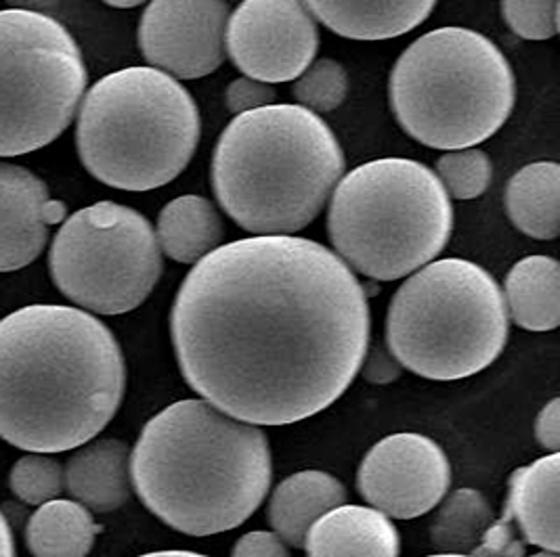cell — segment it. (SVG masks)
Segmentation results:
<instances>
[{"instance_id": "6da1fadb", "label": "cell", "mask_w": 560, "mask_h": 557, "mask_svg": "<svg viewBox=\"0 0 560 557\" xmlns=\"http://www.w3.org/2000/svg\"><path fill=\"white\" fill-rule=\"evenodd\" d=\"M171 331L183 378L205 401L253 426H288L328 408L355 380L370 306L326 246L255 235L196 262Z\"/></svg>"}, {"instance_id": "7a4b0ae2", "label": "cell", "mask_w": 560, "mask_h": 557, "mask_svg": "<svg viewBox=\"0 0 560 557\" xmlns=\"http://www.w3.org/2000/svg\"><path fill=\"white\" fill-rule=\"evenodd\" d=\"M120 344L77 306H24L0 319V438L27 453H66L118 413Z\"/></svg>"}, {"instance_id": "3957f363", "label": "cell", "mask_w": 560, "mask_h": 557, "mask_svg": "<svg viewBox=\"0 0 560 557\" xmlns=\"http://www.w3.org/2000/svg\"><path fill=\"white\" fill-rule=\"evenodd\" d=\"M130 481L171 529L208 536L244 524L271 486V451L258 426L189 399L166 406L130 453Z\"/></svg>"}, {"instance_id": "277c9868", "label": "cell", "mask_w": 560, "mask_h": 557, "mask_svg": "<svg viewBox=\"0 0 560 557\" xmlns=\"http://www.w3.org/2000/svg\"><path fill=\"white\" fill-rule=\"evenodd\" d=\"M345 153L322 116L292 103L240 114L219 137L212 189L237 227L292 235L330 202Z\"/></svg>"}, {"instance_id": "5b68a950", "label": "cell", "mask_w": 560, "mask_h": 557, "mask_svg": "<svg viewBox=\"0 0 560 557\" xmlns=\"http://www.w3.org/2000/svg\"><path fill=\"white\" fill-rule=\"evenodd\" d=\"M200 109L191 93L150 66L103 76L78 114L82 166L120 191H152L173 182L200 143Z\"/></svg>"}, {"instance_id": "8992f818", "label": "cell", "mask_w": 560, "mask_h": 557, "mask_svg": "<svg viewBox=\"0 0 560 557\" xmlns=\"http://www.w3.org/2000/svg\"><path fill=\"white\" fill-rule=\"evenodd\" d=\"M388 95L411 139L456 152L477 147L509 122L516 82L506 55L481 32L439 27L397 59Z\"/></svg>"}, {"instance_id": "52a82bcc", "label": "cell", "mask_w": 560, "mask_h": 557, "mask_svg": "<svg viewBox=\"0 0 560 557\" xmlns=\"http://www.w3.org/2000/svg\"><path fill=\"white\" fill-rule=\"evenodd\" d=\"M452 230L454 208L443 182L413 159L365 162L340 178L331 193V246L365 277H408L445 250Z\"/></svg>"}, {"instance_id": "ba28073f", "label": "cell", "mask_w": 560, "mask_h": 557, "mask_svg": "<svg viewBox=\"0 0 560 557\" xmlns=\"http://www.w3.org/2000/svg\"><path fill=\"white\" fill-rule=\"evenodd\" d=\"M509 340V310L483 266L443 258L418 269L393 296L386 348L427 380H462L487 369Z\"/></svg>"}, {"instance_id": "9c48e42d", "label": "cell", "mask_w": 560, "mask_h": 557, "mask_svg": "<svg viewBox=\"0 0 560 557\" xmlns=\"http://www.w3.org/2000/svg\"><path fill=\"white\" fill-rule=\"evenodd\" d=\"M86 80L74 36L51 15L0 11V157L57 141L77 116Z\"/></svg>"}, {"instance_id": "30bf717a", "label": "cell", "mask_w": 560, "mask_h": 557, "mask_svg": "<svg viewBox=\"0 0 560 557\" xmlns=\"http://www.w3.org/2000/svg\"><path fill=\"white\" fill-rule=\"evenodd\" d=\"M57 289L86 312L125 315L162 277L152 223L122 203L100 202L66 216L49 252Z\"/></svg>"}, {"instance_id": "8fae6325", "label": "cell", "mask_w": 560, "mask_h": 557, "mask_svg": "<svg viewBox=\"0 0 560 557\" xmlns=\"http://www.w3.org/2000/svg\"><path fill=\"white\" fill-rule=\"evenodd\" d=\"M317 22L303 0H242L230 13L225 52L248 78L292 82L315 61Z\"/></svg>"}, {"instance_id": "7c38bea8", "label": "cell", "mask_w": 560, "mask_h": 557, "mask_svg": "<svg viewBox=\"0 0 560 557\" xmlns=\"http://www.w3.org/2000/svg\"><path fill=\"white\" fill-rule=\"evenodd\" d=\"M452 467L443 449L422 434H393L374 445L359 467L361 497L384 515L420 518L443 501Z\"/></svg>"}, {"instance_id": "4fadbf2b", "label": "cell", "mask_w": 560, "mask_h": 557, "mask_svg": "<svg viewBox=\"0 0 560 557\" xmlns=\"http://www.w3.org/2000/svg\"><path fill=\"white\" fill-rule=\"evenodd\" d=\"M225 0H152L141 15L139 49L150 68L198 80L225 61Z\"/></svg>"}, {"instance_id": "5bb4252c", "label": "cell", "mask_w": 560, "mask_h": 557, "mask_svg": "<svg viewBox=\"0 0 560 557\" xmlns=\"http://www.w3.org/2000/svg\"><path fill=\"white\" fill-rule=\"evenodd\" d=\"M66 205L22 166L0 162V273L32 264L49 241V227L63 223Z\"/></svg>"}, {"instance_id": "9a60e30c", "label": "cell", "mask_w": 560, "mask_h": 557, "mask_svg": "<svg viewBox=\"0 0 560 557\" xmlns=\"http://www.w3.org/2000/svg\"><path fill=\"white\" fill-rule=\"evenodd\" d=\"M311 15L351 40H388L422 26L436 0H303Z\"/></svg>"}, {"instance_id": "2e32d148", "label": "cell", "mask_w": 560, "mask_h": 557, "mask_svg": "<svg viewBox=\"0 0 560 557\" xmlns=\"http://www.w3.org/2000/svg\"><path fill=\"white\" fill-rule=\"evenodd\" d=\"M306 557H399V532L374 507L338 506L306 532Z\"/></svg>"}, {"instance_id": "e0dca14e", "label": "cell", "mask_w": 560, "mask_h": 557, "mask_svg": "<svg viewBox=\"0 0 560 557\" xmlns=\"http://www.w3.org/2000/svg\"><path fill=\"white\" fill-rule=\"evenodd\" d=\"M63 472L66 490L89 511H114L130 497V451L118 438L89 440L78 447Z\"/></svg>"}, {"instance_id": "ac0fdd59", "label": "cell", "mask_w": 560, "mask_h": 557, "mask_svg": "<svg viewBox=\"0 0 560 557\" xmlns=\"http://www.w3.org/2000/svg\"><path fill=\"white\" fill-rule=\"evenodd\" d=\"M559 453H550L512 474L506 515L525 543L557 552L559 532Z\"/></svg>"}, {"instance_id": "d6986e66", "label": "cell", "mask_w": 560, "mask_h": 557, "mask_svg": "<svg viewBox=\"0 0 560 557\" xmlns=\"http://www.w3.org/2000/svg\"><path fill=\"white\" fill-rule=\"evenodd\" d=\"M347 490L330 474L305 470L281 482L269 503V522L285 545L303 547L306 532L331 511L342 506Z\"/></svg>"}, {"instance_id": "ffe728a7", "label": "cell", "mask_w": 560, "mask_h": 557, "mask_svg": "<svg viewBox=\"0 0 560 557\" xmlns=\"http://www.w3.org/2000/svg\"><path fill=\"white\" fill-rule=\"evenodd\" d=\"M512 321L529 331L557 330L560 323V266L550 256L518 260L504 283Z\"/></svg>"}, {"instance_id": "44dd1931", "label": "cell", "mask_w": 560, "mask_h": 557, "mask_svg": "<svg viewBox=\"0 0 560 557\" xmlns=\"http://www.w3.org/2000/svg\"><path fill=\"white\" fill-rule=\"evenodd\" d=\"M506 212L521 233L548 241L560 233V166L534 162L523 166L506 185Z\"/></svg>"}, {"instance_id": "7402d4cb", "label": "cell", "mask_w": 560, "mask_h": 557, "mask_svg": "<svg viewBox=\"0 0 560 557\" xmlns=\"http://www.w3.org/2000/svg\"><path fill=\"white\" fill-rule=\"evenodd\" d=\"M155 239L162 253L175 262L196 264L221 246L223 223L210 200L180 195L162 208Z\"/></svg>"}, {"instance_id": "603a6c76", "label": "cell", "mask_w": 560, "mask_h": 557, "mask_svg": "<svg viewBox=\"0 0 560 557\" xmlns=\"http://www.w3.org/2000/svg\"><path fill=\"white\" fill-rule=\"evenodd\" d=\"M102 526L93 513L74 499H52L36 507L26 529V543L34 557H86Z\"/></svg>"}, {"instance_id": "cb8c5ba5", "label": "cell", "mask_w": 560, "mask_h": 557, "mask_svg": "<svg viewBox=\"0 0 560 557\" xmlns=\"http://www.w3.org/2000/svg\"><path fill=\"white\" fill-rule=\"evenodd\" d=\"M493 522L491 507L475 488H459L441 506L431 526V541L439 554L472 556Z\"/></svg>"}, {"instance_id": "d4e9b609", "label": "cell", "mask_w": 560, "mask_h": 557, "mask_svg": "<svg viewBox=\"0 0 560 557\" xmlns=\"http://www.w3.org/2000/svg\"><path fill=\"white\" fill-rule=\"evenodd\" d=\"M9 484L20 501L40 507L61 497L66 490V472L49 453H27L13 463Z\"/></svg>"}, {"instance_id": "484cf974", "label": "cell", "mask_w": 560, "mask_h": 557, "mask_svg": "<svg viewBox=\"0 0 560 557\" xmlns=\"http://www.w3.org/2000/svg\"><path fill=\"white\" fill-rule=\"evenodd\" d=\"M349 93V74L336 59L313 61L292 86V95L301 107L322 116L338 109Z\"/></svg>"}, {"instance_id": "4316f807", "label": "cell", "mask_w": 560, "mask_h": 557, "mask_svg": "<svg viewBox=\"0 0 560 557\" xmlns=\"http://www.w3.org/2000/svg\"><path fill=\"white\" fill-rule=\"evenodd\" d=\"M434 175L443 182L450 198L466 202L481 198L487 191L493 177V164L491 157L477 147L456 150L436 159Z\"/></svg>"}, {"instance_id": "83f0119b", "label": "cell", "mask_w": 560, "mask_h": 557, "mask_svg": "<svg viewBox=\"0 0 560 557\" xmlns=\"http://www.w3.org/2000/svg\"><path fill=\"white\" fill-rule=\"evenodd\" d=\"M560 0H502L506 26L525 40H550L559 34Z\"/></svg>"}, {"instance_id": "f1b7e54d", "label": "cell", "mask_w": 560, "mask_h": 557, "mask_svg": "<svg viewBox=\"0 0 560 557\" xmlns=\"http://www.w3.org/2000/svg\"><path fill=\"white\" fill-rule=\"evenodd\" d=\"M475 557H523L525 556V538L521 536L514 522L504 513L491 526L472 552Z\"/></svg>"}, {"instance_id": "f546056e", "label": "cell", "mask_w": 560, "mask_h": 557, "mask_svg": "<svg viewBox=\"0 0 560 557\" xmlns=\"http://www.w3.org/2000/svg\"><path fill=\"white\" fill-rule=\"evenodd\" d=\"M276 99H278L276 88L267 82L255 80V78H235L225 91V103L233 116L273 105Z\"/></svg>"}, {"instance_id": "4dcf8cb0", "label": "cell", "mask_w": 560, "mask_h": 557, "mask_svg": "<svg viewBox=\"0 0 560 557\" xmlns=\"http://www.w3.org/2000/svg\"><path fill=\"white\" fill-rule=\"evenodd\" d=\"M231 557H290L288 547L281 541L276 532L256 531L244 534L233 552Z\"/></svg>"}, {"instance_id": "1f68e13d", "label": "cell", "mask_w": 560, "mask_h": 557, "mask_svg": "<svg viewBox=\"0 0 560 557\" xmlns=\"http://www.w3.org/2000/svg\"><path fill=\"white\" fill-rule=\"evenodd\" d=\"M361 376L372 383H390L401 376V363L393 356L388 348L376 346L370 351V355L365 353L361 360Z\"/></svg>"}, {"instance_id": "d6a6232c", "label": "cell", "mask_w": 560, "mask_h": 557, "mask_svg": "<svg viewBox=\"0 0 560 557\" xmlns=\"http://www.w3.org/2000/svg\"><path fill=\"white\" fill-rule=\"evenodd\" d=\"M535 436L539 447L550 453H559L560 449V401L555 399L544 406L535 422Z\"/></svg>"}, {"instance_id": "836d02e7", "label": "cell", "mask_w": 560, "mask_h": 557, "mask_svg": "<svg viewBox=\"0 0 560 557\" xmlns=\"http://www.w3.org/2000/svg\"><path fill=\"white\" fill-rule=\"evenodd\" d=\"M11 9L32 11V13H49L61 0H4Z\"/></svg>"}, {"instance_id": "e575fe53", "label": "cell", "mask_w": 560, "mask_h": 557, "mask_svg": "<svg viewBox=\"0 0 560 557\" xmlns=\"http://www.w3.org/2000/svg\"><path fill=\"white\" fill-rule=\"evenodd\" d=\"M0 557H15L13 532L2 511H0Z\"/></svg>"}, {"instance_id": "d590c367", "label": "cell", "mask_w": 560, "mask_h": 557, "mask_svg": "<svg viewBox=\"0 0 560 557\" xmlns=\"http://www.w3.org/2000/svg\"><path fill=\"white\" fill-rule=\"evenodd\" d=\"M139 557H208L202 554H194V552H153Z\"/></svg>"}, {"instance_id": "8d00e7d4", "label": "cell", "mask_w": 560, "mask_h": 557, "mask_svg": "<svg viewBox=\"0 0 560 557\" xmlns=\"http://www.w3.org/2000/svg\"><path fill=\"white\" fill-rule=\"evenodd\" d=\"M103 2L109 4V7H116V9H132V7H139L148 0H103Z\"/></svg>"}, {"instance_id": "74e56055", "label": "cell", "mask_w": 560, "mask_h": 557, "mask_svg": "<svg viewBox=\"0 0 560 557\" xmlns=\"http://www.w3.org/2000/svg\"><path fill=\"white\" fill-rule=\"evenodd\" d=\"M529 557H559L557 552H541V554H535V556Z\"/></svg>"}, {"instance_id": "f35d334b", "label": "cell", "mask_w": 560, "mask_h": 557, "mask_svg": "<svg viewBox=\"0 0 560 557\" xmlns=\"http://www.w3.org/2000/svg\"><path fill=\"white\" fill-rule=\"evenodd\" d=\"M429 557H475V556H456V554H436V556Z\"/></svg>"}]
</instances>
